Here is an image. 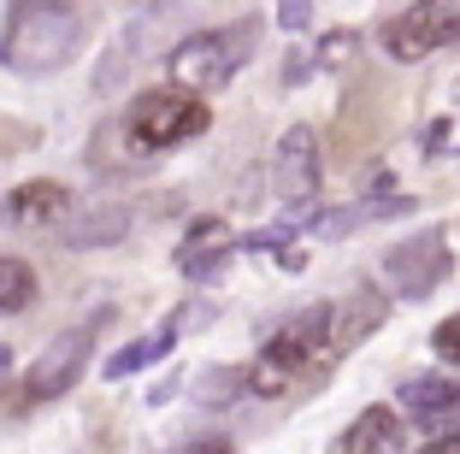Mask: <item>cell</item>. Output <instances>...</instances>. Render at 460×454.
I'll list each match as a JSON object with an SVG mask.
<instances>
[{
	"instance_id": "1",
	"label": "cell",
	"mask_w": 460,
	"mask_h": 454,
	"mask_svg": "<svg viewBox=\"0 0 460 454\" xmlns=\"http://www.w3.org/2000/svg\"><path fill=\"white\" fill-rule=\"evenodd\" d=\"M342 354H349V348H342V336H337V313L307 307L254 354L248 389H254V396H289V389L307 384V378H325Z\"/></svg>"
},
{
	"instance_id": "2",
	"label": "cell",
	"mask_w": 460,
	"mask_h": 454,
	"mask_svg": "<svg viewBox=\"0 0 460 454\" xmlns=\"http://www.w3.org/2000/svg\"><path fill=\"white\" fill-rule=\"evenodd\" d=\"M83 48V18L71 0H24L6 30V66L13 71H59Z\"/></svg>"
},
{
	"instance_id": "3",
	"label": "cell",
	"mask_w": 460,
	"mask_h": 454,
	"mask_svg": "<svg viewBox=\"0 0 460 454\" xmlns=\"http://www.w3.org/2000/svg\"><path fill=\"white\" fill-rule=\"evenodd\" d=\"M254 41H260V24H254V18H236V24H225V30L183 36L165 59H172V77L183 83V89L213 94V89H225V83L243 71V59H248Z\"/></svg>"
},
{
	"instance_id": "4",
	"label": "cell",
	"mask_w": 460,
	"mask_h": 454,
	"mask_svg": "<svg viewBox=\"0 0 460 454\" xmlns=\"http://www.w3.org/2000/svg\"><path fill=\"white\" fill-rule=\"evenodd\" d=\"M124 130H130V147H142V154H165V147L190 142V136L207 130V101L195 89H148L130 101V119H124Z\"/></svg>"
},
{
	"instance_id": "5",
	"label": "cell",
	"mask_w": 460,
	"mask_h": 454,
	"mask_svg": "<svg viewBox=\"0 0 460 454\" xmlns=\"http://www.w3.org/2000/svg\"><path fill=\"white\" fill-rule=\"evenodd\" d=\"M183 30H190V13H183L177 0H154V6H142V13L119 30V41L107 48V59H101V71H95V89L112 94L124 77H130V66L154 59L160 48H177V41H183Z\"/></svg>"
},
{
	"instance_id": "6",
	"label": "cell",
	"mask_w": 460,
	"mask_h": 454,
	"mask_svg": "<svg viewBox=\"0 0 460 454\" xmlns=\"http://www.w3.org/2000/svg\"><path fill=\"white\" fill-rule=\"evenodd\" d=\"M455 41H460V0H420L384 24L390 59H425L437 48H455Z\"/></svg>"
},
{
	"instance_id": "7",
	"label": "cell",
	"mask_w": 460,
	"mask_h": 454,
	"mask_svg": "<svg viewBox=\"0 0 460 454\" xmlns=\"http://www.w3.org/2000/svg\"><path fill=\"white\" fill-rule=\"evenodd\" d=\"M448 266H455V254H448L443 230L407 236V242H395L390 254H384V278H390L395 295H407V301H425L437 283H448Z\"/></svg>"
},
{
	"instance_id": "8",
	"label": "cell",
	"mask_w": 460,
	"mask_h": 454,
	"mask_svg": "<svg viewBox=\"0 0 460 454\" xmlns=\"http://www.w3.org/2000/svg\"><path fill=\"white\" fill-rule=\"evenodd\" d=\"M89 348H95V325H71V331H59L54 343L36 354V366H30V396L36 401L66 396V389L83 378V366H89Z\"/></svg>"
},
{
	"instance_id": "9",
	"label": "cell",
	"mask_w": 460,
	"mask_h": 454,
	"mask_svg": "<svg viewBox=\"0 0 460 454\" xmlns=\"http://www.w3.org/2000/svg\"><path fill=\"white\" fill-rule=\"evenodd\" d=\"M271 177H278V195H284L289 207H307V200L319 195V136H313L307 124L284 130V142L271 154Z\"/></svg>"
},
{
	"instance_id": "10",
	"label": "cell",
	"mask_w": 460,
	"mask_h": 454,
	"mask_svg": "<svg viewBox=\"0 0 460 454\" xmlns=\"http://www.w3.org/2000/svg\"><path fill=\"white\" fill-rule=\"evenodd\" d=\"M402 407L420 419L425 437H448L460 431V378H407Z\"/></svg>"
},
{
	"instance_id": "11",
	"label": "cell",
	"mask_w": 460,
	"mask_h": 454,
	"mask_svg": "<svg viewBox=\"0 0 460 454\" xmlns=\"http://www.w3.org/2000/svg\"><path fill=\"white\" fill-rule=\"evenodd\" d=\"M230 230L218 225V218H201V225L183 236V248H177V272L183 278H195V283H207V278H218V272L230 266Z\"/></svg>"
},
{
	"instance_id": "12",
	"label": "cell",
	"mask_w": 460,
	"mask_h": 454,
	"mask_svg": "<svg viewBox=\"0 0 460 454\" xmlns=\"http://www.w3.org/2000/svg\"><path fill=\"white\" fill-rule=\"evenodd\" d=\"M337 449L342 454H395V449H407V431L395 425L390 407H366V414L337 437Z\"/></svg>"
},
{
	"instance_id": "13",
	"label": "cell",
	"mask_w": 460,
	"mask_h": 454,
	"mask_svg": "<svg viewBox=\"0 0 460 454\" xmlns=\"http://www.w3.org/2000/svg\"><path fill=\"white\" fill-rule=\"evenodd\" d=\"M66 189L59 183H24V189H13V207L6 213L18 218V225H59L66 218Z\"/></svg>"
},
{
	"instance_id": "14",
	"label": "cell",
	"mask_w": 460,
	"mask_h": 454,
	"mask_svg": "<svg viewBox=\"0 0 460 454\" xmlns=\"http://www.w3.org/2000/svg\"><path fill=\"white\" fill-rule=\"evenodd\" d=\"M402 213H413V200H360V207L325 213L313 230H319L325 242H337V236H349V230H360V225H378V218H402Z\"/></svg>"
},
{
	"instance_id": "15",
	"label": "cell",
	"mask_w": 460,
	"mask_h": 454,
	"mask_svg": "<svg viewBox=\"0 0 460 454\" xmlns=\"http://www.w3.org/2000/svg\"><path fill=\"white\" fill-rule=\"evenodd\" d=\"M130 230L124 207H95V213H83L77 225H66V248H107Z\"/></svg>"
},
{
	"instance_id": "16",
	"label": "cell",
	"mask_w": 460,
	"mask_h": 454,
	"mask_svg": "<svg viewBox=\"0 0 460 454\" xmlns=\"http://www.w3.org/2000/svg\"><path fill=\"white\" fill-rule=\"evenodd\" d=\"M190 396L201 401V407H230L236 396H248V372H236V366H207L190 384Z\"/></svg>"
},
{
	"instance_id": "17",
	"label": "cell",
	"mask_w": 460,
	"mask_h": 454,
	"mask_svg": "<svg viewBox=\"0 0 460 454\" xmlns=\"http://www.w3.org/2000/svg\"><path fill=\"white\" fill-rule=\"evenodd\" d=\"M172 348V331H154V336H142V343H124L119 354L107 361V378H130V372H142V366H154Z\"/></svg>"
},
{
	"instance_id": "18",
	"label": "cell",
	"mask_w": 460,
	"mask_h": 454,
	"mask_svg": "<svg viewBox=\"0 0 460 454\" xmlns=\"http://www.w3.org/2000/svg\"><path fill=\"white\" fill-rule=\"evenodd\" d=\"M36 301V272L24 266V260L0 254V313H18Z\"/></svg>"
},
{
	"instance_id": "19",
	"label": "cell",
	"mask_w": 460,
	"mask_h": 454,
	"mask_svg": "<svg viewBox=\"0 0 460 454\" xmlns=\"http://www.w3.org/2000/svg\"><path fill=\"white\" fill-rule=\"evenodd\" d=\"M354 48H360V36H354V30H331V36L319 41L313 66H319V71H337V66H349V59H354Z\"/></svg>"
},
{
	"instance_id": "20",
	"label": "cell",
	"mask_w": 460,
	"mask_h": 454,
	"mask_svg": "<svg viewBox=\"0 0 460 454\" xmlns=\"http://www.w3.org/2000/svg\"><path fill=\"white\" fill-rule=\"evenodd\" d=\"M431 348L443 354L448 366H460V313H448V319H443V325L431 331Z\"/></svg>"
},
{
	"instance_id": "21",
	"label": "cell",
	"mask_w": 460,
	"mask_h": 454,
	"mask_svg": "<svg viewBox=\"0 0 460 454\" xmlns=\"http://www.w3.org/2000/svg\"><path fill=\"white\" fill-rule=\"evenodd\" d=\"M307 18H313L307 0H284V6H278V24L284 30H307Z\"/></svg>"
},
{
	"instance_id": "22",
	"label": "cell",
	"mask_w": 460,
	"mask_h": 454,
	"mask_svg": "<svg viewBox=\"0 0 460 454\" xmlns=\"http://www.w3.org/2000/svg\"><path fill=\"white\" fill-rule=\"evenodd\" d=\"M431 454H460V431H448V437H431Z\"/></svg>"
},
{
	"instance_id": "23",
	"label": "cell",
	"mask_w": 460,
	"mask_h": 454,
	"mask_svg": "<svg viewBox=\"0 0 460 454\" xmlns=\"http://www.w3.org/2000/svg\"><path fill=\"white\" fill-rule=\"evenodd\" d=\"M6 366H13V354H6V348H0V378H6Z\"/></svg>"
}]
</instances>
